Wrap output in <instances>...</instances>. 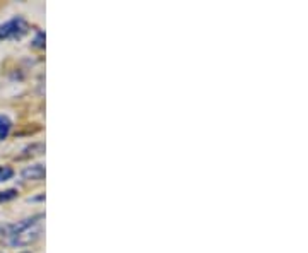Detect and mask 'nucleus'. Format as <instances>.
<instances>
[{
    "mask_svg": "<svg viewBox=\"0 0 308 253\" xmlns=\"http://www.w3.org/2000/svg\"><path fill=\"white\" fill-rule=\"evenodd\" d=\"M28 22L22 17H14L11 21L0 26V40H16V38H22L28 33Z\"/></svg>",
    "mask_w": 308,
    "mask_h": 253,
    "instance_id": "f257e3e1",
    "label": "nucleus"
},
{
    "mask_svg": "<svg viewBox=\"0 0 308 253\" xmlns=\"http://www.w3.org/2000/svg\"><path fill=\"white\" fill-rule=\"evenodd\" d=\"M41 235H43V226L40 222V224H34L31 227H28V230L11 236V241L9 243H11L12 246H28V245H31V243L40 240Z\"/></svg>",
    "mask_w": 308,
    "mask_h": 253,
    "instance_id": "f03ea898",
    "label": "nucleus"
},
{
    "mask_svg": "<svg viewBox=\"0 0 308 253\" xmlns=\"http://www.w3.org/2000/svg\"><path fill=\"white\" fill-rule=\"evenodd\" d=\"M46 174V169L43 164H33V166H26L21 171L22 180L26 182H41Z\"/></svg>",
    "mask_w": 308,
    "mask_h": 253,
    "instance_id": "7ed1b4c3",
    "label": "nucleus"
},
{
    "mask_svg": "<svg viewBox=\"0 0 308 253\" xmlns=\"http://www.w3.org/2000/svg\"><path fill=\"white\" fill-rule=\"evenodd\" d=\"M45 144L43 142H34L31 145H28V147L22 149V154L19 156V159H28V158H36V156H41L45 153Z\"/></svg>",
    "mask_w": 308,
    "mask_h": 253,
    "instance_id": "20e7f679",
    "label": "nucleus"
},
{
    "mask_svg": "<svg viewBox=\"0 0 308 253\" xmlns=\"http://www.w3.org/2000/svg\"><path fill=\"white\" fill-rule=\"evenodd\" d=\"M11 127H12V121L9 120L6 115H0V140L7 139L9 132H11Z\"/></svg>",
    "mask_w": 308,
    "mask_h": 253,
    "instance_id": "39448f33",
    "label": "nucleus"
},
{
    "mask_svg": "<svg viewBox=\"0 0 308 253\" xmlns=\"http://www.w3.org/2000/svg\"><path fill=\"white\" fill-rule=\"evenodd\" d=\"M14 176V169L11 166H0V183L7 182Z\"/></svg>",
    "mask_w": 308,
    "mask_h": 253,
    "instance_id": "423d86ee",
    "label": "nucleus"
},
{
    "mask_svg": "<svg viewBox=\"0 0 308 253\" xmlns=\"http://www.w3.org/2000/svg\"><path fill=\"white\" fill-rule=\"evenodd\" d=\"M17 197V190H6V192H0V202H7V200H12V198Z\"/></svg>",
    "mask_w": 308,
    "mask_h": 253,
    "instance_id": "0eeeda50",
    "label": "nucleus"
},
{
    "mask_svg": "<svg viewBox=\"0 0 308 253\" xmlns=\"http://www.w3.org/2000/svg\"><path fill=\"white\" fill-rule=\"evenodd\" d=\"M33 46H36V48H43V46H45V35H43L41 31L36 35V40L33 41Z\"/></svg>",
    "mask_w": 308,
    "mask_h": 253,
    "instance_id": "6e6552de",
    "label": "nucleus"
},
{
    "mask_svg": "<svg viewBox=\"0 0 308 253\" xmlns=\"http://www.w3.org/2000/svg\"><path fill=\"white\" fill-rule=\"evenodd\" d=\"M0 235H7V224H0Z\"/></svg>",
    "mask_w": 308,
    "mask_h": 253,
    "instance_id": "1a4fd4ad",
    "label": "nucleus"
}]
</instances>
